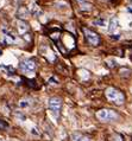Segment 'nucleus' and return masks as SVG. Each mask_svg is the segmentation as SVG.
Listing matches in <instances>:
<instances>
[{
    "instance_id": "nucleus-18",
    "label": "nucleus",
    "mask_w": 132,
    "mask_h": 141,
    "mask_svg": "<svg viewBox=\"0 0 132 141\" xmlns=\"http://www.w3.org/2000/svg\"><path fill=\"white\" fill-rule=\"evenodd\" d=\"M79 72H80V75H81V76L83 75V78H85V79H87L88 77H89V74H88V71H86V70H79Z\"/></svg>"
},
{
    "instance_id": "nucleus-20",
    "label": "nucleus",
    "mask_w": 132,
    "mask_h": 141,
    "mask_svg": "<svg viewBox=\"0 0 132 141\" xmlns=\"http://www.w3.org/2000/svg\"><path fill=\"white\" fill-rule=\"evenodd\" d=\"M49 83H50V84H58L57 79L55 78V77H50V78H49Z\"/></svg>"
},
{
    "instance_id": "nucleus-13",
    "label": "nucleus",
    "mask_w": 132,
    "mask_h": 141,
    "mask_svg": "<svg viewBox=\"0 0 132 141\" xmlns=\"http://www.w3.org/2000/svg\"><path fill=\"white\" fill-rule=\"evenodd\" d=\"M119 75H120L121 77L129 78V77L131 76V70H130V69H127V68H120V70H119Z\"/></svg>"
},
{
    "instance_id": "nucleus-22",
    "label": "nucleus",
    "mask_w": 132,
    "mask_h": 141,
    "mask_svg": "<svg viewBox=\"0 0 132 141\" xmlns=\"http://www.w3.org/2000/svg\"><path fill=\"white\" fill-rule=\"evenodd\" d=\"M111 38H113V39H119V38H120V36H113V35H111Z\"/></svg>"
},
{
    "instance_id": "nucleus-5",
    "label": "nucleus",
    "mask_w": 132,
    "mask_h": 141,
    "mask_svg": "<svg viewBox=\"0 0 132 141\" xmlns=\"http://www.w3.org/2000/svg\"><path fill=\"white\" fill-rule=\"evenodd\" d=\"M19 69L23 72H33L36 70V63L32 59H25L19 64Z\"/></svg>"
},
{
    "instance_id": "nucleus-23",
    "label": "nucleus",
    "mask_w": 132,
    "mask_h": 141,
    "mask_svg": "<svg viewBox=\"0 0 132 141\" xmlns=\"http://www.w3.org/2000/svg\"><path fill=\"white\" fill-rule=\"evenodd\" d=\"M1 55H2V51H1V50H0V56H1Z\"/></svg>"
},
{
    "instance_id": "nucleus-7",
    "label": "nucleus",
    "mask_w": 132,
    "mask_h": 141,
    "mask_svg": "<svg viewBox=\"0 0 132 141\" xmlns=\"http://www.w3.org/2000/svg\"><path fill=\"white\" fill-rule=\"evenodd\" d=\"M30 16V11L29 9H26L25 6H20V7H18L17 9V17L19 20H25L26 18H29Z\"/></svg>"
},
{
    "instance_id": "nucleus-6",
    "label": "nucleus",
    "mask_w": 132,
    "mask_h": 141,
    "mask_svg": "<svg viewBox=\"0 0 132 141\" xmlns=\"http://www.w3.org/2000/svg\"><path fill=\"white\" fill-rule=\"evenodd\" d=\"M17 30L18 32L20 33V35H25L29 32V30H30V26H29V24H27L25 20H17Z\"/></svg>"
},
{
    "instance_id": "nucleus-21",
    "label": "nucleus",
    "mask_w": 132,
    "mask_h": 141,
    "mask_svg": "<svg viewBox=\"0 0 132 141\" xmlns=\"http://www.w3.org/2000/svg\"><path fill=\"white\" fill-rule=\"evenodd\" d=\"M31 133H32V134H36V135H39V133H38V131H37V128H32Z\"/></svg>"
},
{
    "instance_id": "nucleus-2",
    "label": "nucleus",
    "mask_w": 132,
    "mask_h": 141,
    "mask_svg": "<svg viewBox=\"0 0 132 141\" xmlns=\"http://www.w3.org/2000/svg\"><path fill=\"white\" fill-rule=\"evenodd\" d=\"M48 107H49L50 113L55 117H58V115L61 113V108H62V100L60 97H55V96L50 97L49 102H48Z\"/></svg>"
},
{
    "instance_id": "nucleus-4",
    "label": "nucleus",
    "mask_w": 132,
    "mask_h": 141,
    "mask_svg": "<svg viewBox=\"0 0 132 141\" xmlns=\"http://www.w3.org/2000/svg\"><path fill=\"white\" fill-rule=\"evenodd\" d=\"M83 33H85V37H86L87 42L90 45L98 46V45L100 44L101 40H100V37H99V35H98L97 32L89 30V28H87V27H83Z\"/></svg>"
},
{
    "instance_id": "nucleus-3",
    "label": "nucleus",
    "mask_w": 132,
    "mask_h": 141,
    "mask_svg": "<svg viewBox=\"0 0 132 141\" xmlns=\"http://www.w3.org/2000/svg\"><path fill=\"white\" fill-rule=\"evenodd\" d=\"M97 117L100 121H113L118 119V114L111 109H100L97 112Z\"/></svg>"
},
{
    "instance_id": "nucleus-8",
    "label": "nucleus",
    "mask_w": 132,
    "mask_h": 141,
    "mask_svg": "<svg viewBox=\"0 0 132 141\" xmlns=\"http://www.w3.org/2000/svg\"><path fill=\"white\" fill-rule=\"evenodd\" d=\"M2 32H4V42L6 43V44H13L14 42H16V39H17V37L13 35L12 32H10V31H5V30H2Z\"/></svg>"
},
{
    "instance_id": "nucleus-1",
    "label": "nucleus",
    "mask_w": 132,
    "mask_h": 141,
    "mask_svg": "<svg viewBox=\"0 0 132 141\" xmlns=\"http://www.w3.org/2000/svg\"><path fill=\"white\" fill-rule=\"evenodd\" d=\"M105 95H106V97H107L108 101L115 103L117 106H121L124 103V101H125V96H124L123 93H121L120 90H118V89L112 88V87L106 89Z\"/></svg>"
},
{
    "instance_id": "nucleus-16",
    "label": "nucleus",
    "mask_w": 132,
    "mask_h": 141,
    "mask_svg": "<svg viewBox=\"0 0 132 141\" xmlns=\"http://www.w3.org/2000/svg\"><path fill=\"white\" fill-rule=\"evenodd\" d=\"M9 128V123L5 122L4 120H0V131H6Z\"/></svg>"
},
{
    "instance_id": "nucleus-17",
    "label": "nucleus",
    "mask_w": 132,
    "mask_h": 141,
    "mask_svg": "<svg viewBox=\"0 0 132 141\" xmlns=\"http://www.w3.org/2000/svg\"><path fill=\"white\" fill-rule=\"evenodd\" d=\"M107 65H108L110 68H114L117 64H115L114 59H112V58H111V59H107Z\"/></svg>"
},
{
    "instance_id": "nucleus-11",
    "label": "nucleus",
    "mask_w": 132,
    "mask_h": 141,
    "mask_svg": "<svg viewBox=\"0 0 132 141\" xmlns=\"http://www.w3.org/2000/svg\"><path fill=\"white\" fill-rule=\"evenodd\" d=\"M80 2V7L82 11H90L92 9V4L88 0H77Z\"/></svg>"
},
{
    "instance_id": "nucleus-10",
    "label": "nucleus",
    "mask_w": 132,
    "mask_h": 141,
    "mask_svg": "<svg viewBox=\"0 0 132 141\" xmlns=\"http://www.w3.org/2000/svg\"><path fill=\"white\" fill-rule=\"evenodd\" d=\"M118 27H119V20H118V18L117 17L111 18L110 25H108V31H110V33H114L115 31L118 30Z\"/></svg>"
},
{
    "instance_id": "nucleus-19",
    "label": "nucleus",
    "mask_w": 132,
    "mask_h": 141,
    "mask_svg": "<svg viewBox=\"0 0 132 141\" xmlns=\"http://www.w3.org/2000/svg\"><path fill=\"white\" fill-rule=\"evenodd\" d=\"M112 141H123V138H121V135H119V134H114L113 138H112Z\"/></svg>"
},
{
    "instance_id": "nucleus-14",
    "label": "nucleus",
    "mask_w": 132,
    "mask_h": 141,
    "mask_svg": "<svg viewBox=\"0 0 132 141\" xmlns=\"http://www.w3.org/2000/svg\"><path fill=\"white\" fill-rule=\"evenodd\" d=\"M93 24H94V25H97V26L104 27V26H106V19H105V18H98L97 20H94V21H93Z\"/></svg>"
},
{
    "instance_id": "nucleus-15",
    "label": "nucleus",
    "mask_w": 132,
    "mask_h": 141,
    "mask_svg": "<svg viewBox=\"0 0 132 141\" xmlns=\"http://www.w3.org/2000/svg\"><path fill=\"white\" fill-rule=\"evenodd\" d=\"M29 106H30V101L29 100H26V98L20 100V102H19V107L20 108H27Z\"/></svg>"
},
{
    "instance_id": "nucleus-12",
    "label": "nucleus",
    "mask_w": 132,
    "mask_h": 141,
    "mask_svg": "<svg viewBox=\"0 0 132 141\" xmlns=\"http://www.w3.org/2000/svg\"><path fill=\"white\" fill-rule=\"evenodd\" d=\"M31 13H32L33 16H36V17H39V16L42 14V11L37 6V4H33V2L31 4Z\"/></svg>"
},
{
    "instance_id": "nucleus-9",
    "label": "nucleus",
    "mask_w": 132,
    "mask_h": 141,
    "mask_svg": "<svg viewBox=\"0 0 132 141\" xmlns=\"http://www.w3.org/2000/svg\"><path fill=\"white\" fill-rule=\"evenodd\" d=\"M70 140L71 141H90V139L88 138L87 135L82 134V133L74 132L70 134Z\"/></svg>"
}]
</instances>
